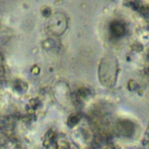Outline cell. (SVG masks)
Listing matches in <instances>:
<instances>
[{"label": "cell", "mask_w": 149, "mask_h": 149, "mask_svg": "<svg viewBox=\"0 0 149 149\" xmlns=\"http://www.w3.org/2000/svg\"><path fill=\"white\" fill-rule=\"evenodd\" d=\"M118 133L125 137H129L133 135L134 128L133 123L129 121H122L118 123L117 125Z\"/></svg>", "instance_id": "2"}, {"label": "cell", "mask_w": 149, "mask_h": 149, "mask_svg": "<svg viewBox=\"0 0 149 149\" xmlns=\"http://www.w3.org/2000/svg\"><path fill=\"white\" fill-rule=\"evenodd\" d=\"M116 70V61L111 57L104 58L100 66V77L102 83L106 86L112 85L115 79Z\"/></svg>", "instance_id": "1"}]
</instances>
